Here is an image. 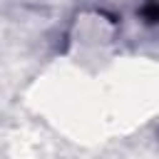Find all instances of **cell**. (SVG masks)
I'll return each instance as SVG.
<instances>
[{
    "label": "cell",
    "instance_id": "1",
    "mask_svg": "<svg viewBox=\"0 0 159 159\" xmlns=\"http://www.w3.org/2000/svg\"><path fill=\"white\" fill-rule=\"evenodd\" d=\"M142 17L147 22H159V0H147V5L142 7Z\"/></svg>",
    "mask_w": 159,
    "mask_h": 159
}]
</instances>
